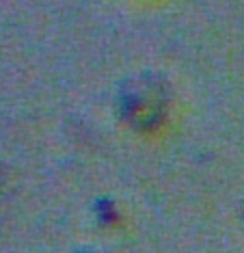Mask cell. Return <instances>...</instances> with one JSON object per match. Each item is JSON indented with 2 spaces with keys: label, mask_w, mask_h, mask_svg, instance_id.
Instances as JSON below:
<instances>
[{
  "label": "cell",
  "mask_w": 244,
  "mask_h": 253,
  "mask_svg": "<svg viewBox=\"0 0 244 253\" xmlns=\"http://www.w3.org/2000/svg\"><path fill=\"white\" fill-rule=\"evenodd\" d=\"M119 117L136 132H156L168 115V91L152 74L125 80L117 97Z\"/></svg>",
  "instance_id": "6da1fadb"
},
{
  "label": "cell",
  "mask_w": 244,
  "mask_h": 253,
  "mask_svg": "<svg viewBox=\"0 0 244 253\" xmlns=\"http://www.w3.org/2000/svg\"><path fill=\"white\" fill-rule=\"evenodd\" d=\"M91 212H93V221L104 229L115 227L121 223V210H119L117 201L110 199V197H97L93 201Z\"/></svg>",
  "instance_id": "7a4b0ae2"
},
{
  "label": "cell",
  "mask_w": 244,
  "mask_h": 253,
  "mask_svg": "<svg viewBox=\"0 0 244 253\" xmlns=\"http://www.w3.org/2000/svg\"><path fill=\"white\" fill-rule=\"evenodd\" d=\"M74 253H102V251L93 249V247H82V249H78V251H74Z\"/></svg>",
  "instance_id": "3957f363"
}]
</instances>
